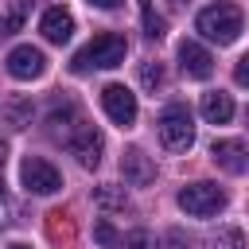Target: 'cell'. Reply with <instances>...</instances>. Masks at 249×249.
<instances>
[{
	"label": "cell",
	"mask_w": 249,
	"mask_h": 249,
	"mask_svg": "<svg viewBox=\"0 0 249 249\" xmlns=\"http://www.w3.org/2000/svg\"><path fill=\"white\" fill-rule=\"evenodd\" d=\"M101 109H105V117H109L113 124L128 128V124L136 121V93L113 82V86H105V89H101Z\"/></svg>",
	"instance_id": "52a82bcc"
},
{
	"label": "cell",
	"mask_w": 249,
	"mask_h": 249,
	"mask_svg": "<svg viewBox=\"0 0 249 249\" xmlns=\"http://www.w3.org/2000/svg\"><path fill=\"white\" fill-rule=\"evenodd\" d=\"M19 175H23V187H27L31 195H54V191L62 187L58 167H54V163H47L43 156H27V160H23V167H19Z\"/></svg>",
	"instance_id": "8992f818"
},
{
	"label": "cell",
	"mask_w": 249,
	"mask_h": 249,
	"mask_svg": "<svg viewBox=\"0 0 249 249\" xmlns=\"http://www.w3.org/2000/svg\"><path fill=\"white\" fill-rule=\"evenodd\" d=\"M39 31H43L47 43H58V47H62V43L74 35V16H70L66 8H47L43 19H39Z\"/></svg>",
	"instance_id": "7c38bea8"
},
{
	"label": "cell",
	"mask_w": 249,
	"mask_h": 249,
	"mask_svg": "<svg viewBox=\"0 0 249 249\" xmlns=\"http://www.w3.org/2000/svg\"><path fill=\"white\" fill-rule=\"evenodd\" d=\"M43 70H47V58H43V51H39V47L19 43V47H12V51H8V74H12V78L31 82V78H43Z\"/></svg>",
	"instance_id": "ba28073f"
},
{
	"label": "cell",
	"mask_w": 249,
	"mask_h": 249,
	"mask_svg": "<svg viewBox=\"0 0 249 249\" xmlns=\"http://www.w3.org/2000/svg\"><path fill=\"white\" fill-rule=\"evenodd\" d=\"M93 8H105V12H113V8H121V0H89Z\"/></svg>",
	"instance_id": "cb8c5ba5"
},
{
	"label": "cell",
	"mask_w": 249,
	"mask_h": 249,
	"mask_svg": "<svg viewBox=\"0 0 249 249\" xmlns=\"http://www.w3.org/2000/svg\"><path fill=\"white\" fill-rule=\"evenodd\" d=\"M121 175H124V183H132V187H148V183L156 179V163H152L140 148H128V152L121 156Z\"/></svg>",
	"instance_id": "8fae6325"
},
{
	"label": "cell",
	"mask_w": 249,
	"mask_h": 249,
	"mask_svg": "<svg viewBox=\"0 0 249 249\" xmlns=\"http://www.w3.org/2000/svg\"><path fill=\"white\" fill-rule=\"evenodd\" d=\"M202 117H206L210 124H226V121L233 117V97H230V93H222V89L202 93Z\"/></svg>",
	"instance_id": "4fadbf2b"
},
{
	"label": "cell",
	"mask_w": 249,
	"mask_h": 249,
	"mask_svg": "<svg viewBox=\"0 0 249 249\" xmlns=\"http://www.w3.org/2000/svg\"><path fill=\"white\" fill-rule=\"evenodd\" d=\"M4 160H8V140H0V167H4Z\"/></svg>",
	"instance_id": "d4e9b609"
},
{
	"label": "cell",
	"mask_w": 249,
	"mask_h": 249,
	"mask_svg": "<svg viewBox=\"0 0 249 249\" xmlns=\"http://www.w3.org/2000/svg\"><path fill=\"white\" fill-rule=\"evenodd\" d=\"M74 117H78V105H74V101H62V105L51 109L47 121H51V124H62V121H74Z\"/></svg>",
	"instance_id": "7402d4cb"
},
{
	"label": "cell",
	"mask_w": 249,
	"mask_h": 249,
	"mask_svg": "<svg viewBox=\"0 0 249 249\" xmlns=\"http://www.w3.org/2000/svg\"><path fill=\"white\" fill-rule=\"evenodd\" d=\"M27 12H31V0H12L0 12V35H16L23 27V19H27Z\"/></svg>",
	"instance_id": "5bb4252c"
},
{
	"label": "cell",
	"mask_w": 249,
	"mask_h": 249,
	"mask_svg": "<svg viewBox=\"0 0 249 249\" xmlns=\"http://www.w3.org/2000/svg\"><path fill=\"white\" fill-rule=\"evenodd\" d=\"M210 160L222 171H230V175H245L249 171V148H245V140H214L210 144Z\"/></svg>",
	"instance_id": "9c48e42d"
},
{
	"label": "cell",
	"mask_w": 249,
	"mask_h": 249,
	"mask_svg": "<svg viewBox=\"0 0 249 249\" xmlns=\"http://www.w3.org/2000/svg\"><path fill=\"white\" fill-rule=\"evenodd\" d=\"M0 202H4V179H0Z\"/></svg>",
	"instance_id": "4316f807"
},
{
	"label": "cell",
	"mask_w": 249,
	"mask_h": 249,
	"mask_svg": "<svg viewBox=\"0 0 249 249\" xmlns=\"http://www.w3.org/2000/svg\"><path fill=\"white\" fill-rule=\"evenodd\" d=\"M117 249H160V245H156V237H152L148 230H128Z\"/></svg>",
	"instance_id": "e0dca14e"
},
{
	"label": "cell",
	"mask_w": 249,
	"mask_h": 249,
	"mask_svg": "<svg viewBox=\"0 0 249 249\" xmlns=\"http://www.w3.org/2000/svg\"><path fill=\"white\" fill-rule=\"evenodd\" d=\"M156 128H160V140H163L167 152H187L195 144V117H191L187 105H167L160 113Z\"/></svg>",
	"instance_id": "3957f363"
},
{
	"label": "cell",
	"mask_w": 249,
	"mask_h": 249,
	"mask_svg": "<svg viewBox=\"0 0 249 249\" xmlns=\"http://www.w3.org/2000/svg\"><path fill=\"white\" fill-rule=\"evenodd\" d=\"M195 27L202 31V39L226 47V43H233V39L241 35V8H237V4H226V0H222V4H210V8L198 12Z\"/></svg>",
	"instance_id": "7a4b0ae2"
},
{
	"label": "cell",
	"mask_w": 249,
	"mask_h": 249,
	"mask_svg": "<svg viewBox=\"0 0 249 249\" xmlns=\"http://www.w3.org/2000/svg\"><path fill=\"white\" fill-rule=\"evenodd\" d=\"M93 237H97V245H105V249H113V245H121V233L113 230V222H109V218H101V222L93 226Z\"/></svg>",
	"instance_id": "ffe728a7"
},
{
	"label": "cell",
	"mask_w": 249,
	"mask_h": 249,
	"mask_svg": "<svg viewBox=\"0 0 249 249\" xmlns=\"http://www.w3.org/2000/svg\"><path fill=\"white\" fill-rule=\"evenodd\" d=\"M31 113H35V105H31L27 97H12V101L4 105V121H8L12 128H27V124H31Z\"/></svg>",
	"instance_id": "9a60e30c"
},
{
	"label": "cell",
	"mask_w": 249,
	"mask_h": 249,
	"mask_svg": "<svg viewBox=\"0 0 249 249\" xmlns=\"http://www.w3.org/2000/svg\"><path fill=\"white\" fill-rule=\"evenodd\" d=\"M245 121H249V113H245Z\"/></svg>",
	"instance_id": "83f0119b"
},
{
	"label": "cell",
	"mask_w": 249,
	"mask_h": 249,
	"mask_svg": "<svg viewBox=\"0 0 249 249\" xmlns=\"http://www.w3.org/2000/svg\"><path fill=\"white\" fill-rule=\"evenodd\" d=\"M163 31H167V19L160 12H152V8H144V35L148 39H163Z\"/></svg>",
	"instance_id": "ac0fdd59"
},
{
	"label": "cell",
	"mask_w": 249,
	"mask_h": 249,
	"mask_svg": "<svg viewBox=\"0 0 249 249\" xmlns=\"http://www.w3.org/2000/svg\"><path fill=\"white\" fill-rule=\"evenodd\" d=\"M93 198H97V206H124V202H128L121 187H97Z\"/></svg>",
	"instance_id": "44dd1931"
},
{
	"label": "cell",
	"mask_w": 249,
	"mask_h": 249,
	"mask_svg": "<svg viewBox=\"0 0 249 249\" xmlns=\"http://www.w3.org/2000/svg\"><path fill=\"white\" fill-rule=\"evenodd\" d=\"M124 54H128V39H124L121 31H101V35H93V39L70 58V70H74V74L113 70V66L124 62Z\"/></svg>",
	"instance_id": "6da1fadb"
},
{
	"label": "cell",
	"mask_w": 249,
	"mask_h": 249,
	"mask_svg": "<svg viewBox=\"0 0 249 249\" xmlns=\"http://www.w3.org/2000/svg\"><path fill=\"white\" fill-rule=\"evenodd\" d=\"M8 249H31V245H19V241H16V245H8Z\"/></svg>",
	"instance_id": "484cf974"
},
{
	"label": "cell",
	"mask_w": 249,
	"mask_h": 249,
	"mask_svg": "<svg viewBox=\"0 0 249 249\" xmlns=\"http://www.w3.org/2000/svg\"><path fill=\"white\" fill-rule=\"evenodd\" d=\"M140 86H144V89L163 86V66H160V62H140Z\"/></svg>",
	"instance_id": "d6986e66"
},
{
	"label": "cell",
	"mask_w": 249,
	"mask_h": 249,
	"mask_svg": "<svg viewBox=\"0 0 249 249\" xmlns=\"http://www.w3.org/2000/svg\"><path fill=\"white\" fill-rule=\"evenodd\" d=\"M233 78H237V86H249V54H245V58H237V66H233Z\"/></svg>",
	"instance_id": "603a6c76"
},
{
	"label": "cell",
	"mask_w": 249,
	"mask_h": 249,
	"mask_svg": "<svg viewBox=\"0 0 249 249\" xmlns=\"http://www.w3.org/2000/svg\"><path fill=\"white\" fill-rule=\"evenodd\" d=\"M101 148H105V136L93 128V124H74V132L66 136V152L86 167V171H93L97 163H101Z\"/></svg>",
	"instance_id": "5b68a950"
},
{
	"label": "cell",
	"mask_w": 249,
	"mask_h": 249,
	"mask_svg": "<svg viewBox=\"0 0 249 249\" xmlns=\"http://www.w3.org/2000/svg\"><path fill=\"white\" fill-rule=\"evenodd\" d=\"M210 249H245V233L237 226H226V230H218L210 237Z\"/></svg>",
	"instance_id": "2e32d148"
},
{
	"label": "cell",
	"mask_w": 249,
	"mask_h": 249,
	"mask_svg": "<svg viewBox=\"0 0 249 249\" xmlns=\"http://www.w3.org/2000/svg\"><path fill=\"white\" fill-rule=\"evenodd\" d=\"M179 206H183L191 218H210V214H218V210L226 206V191H222L218 183L198 179V183H187V187L179 191Z\"/></svg>",
	"instance_id": "277c9868"
},
{
	"label": "cell",
	"mask_w": 249,
	"mask_h": 249,
	"mask_svg": "<svg viewBox=\"0 0 249 249\" xmlns=\"http://www.w3.org/2000/svg\"><path fill=\"white\" fill-rule=\"evenodd\" d=\"M179 66H183L187 78H198V82L214 74V58H210V51H206L202 43H195V39H183V43H179Z\"/></svg>",
	"instance_id": "30bf717a"
}]
</instances>
